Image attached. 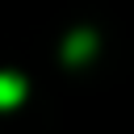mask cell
I'll return each mask as SVG.
<instances>
[{
  "label": "cell",
  "mask_w": 134,
  "mask_h": 134,
  "mask_svg": "<svg viewBox=\"0 0 134 134\" xmlns=\"http://www.w3.org/2000/svg\"><path fill=\"white\" fill-rule=\"evenodd\" d=\"M25 100V80L13 71H0V109H13Z\"/></svg>",
  "instance_id": "obj_1"
},
{
  "label": "cell",
  "mask_w": 134,
  "mask_h": 134,
  "mask_svg": "<svg viewBox=\"0 0 134 134\" xmlns=\"http://www.w3.org/2000/svg\"><path fill=\"white\" fill-rule=\"evenodd\" d=\"M88 50H92V34H88V29H80V34H71V38H67V46H63V54H67L71 63H80V59H84Z\"/></svg>",
  "instance_id": "obj_2"
}]
</instances>
